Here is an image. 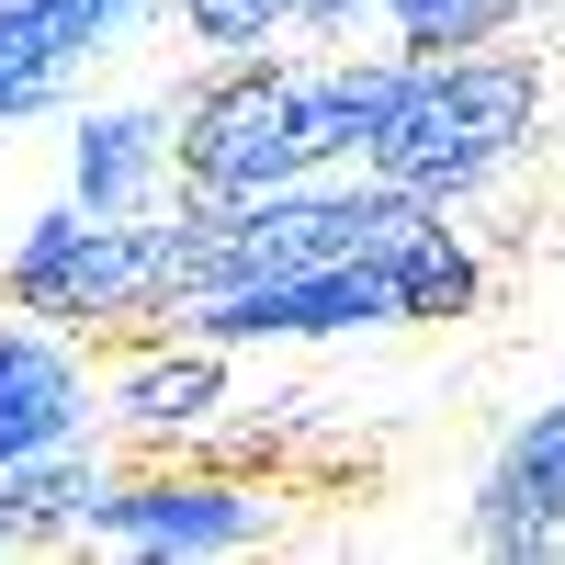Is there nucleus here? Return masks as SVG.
Here are the masks:
<instances>
[{"label":"nucleus","mask_w":565,"mask_h":565,"mask_svg":"<svg viewBox=\"0 0 565 565\" xmlns=\"http://www.w3.org/2000/svg\"><path fill=\"white\" fill-rule=\"evenodd\" d=\"M373 12V0H328V34H340V23H362Z\"/></svg>","instance_id":"nucleus-15"},{"label":"nucleus","mask_w":565,"mask_h":565,"mask_svg":"<svg viewBox=\"0 0 565 565\" xmlns=\"http://www.w3.org/2000/svg\"><path fill=\"white\" fill-rule=\"evenodd\" d=\"M476 543L509 554V565L565 554V396L532 407L521 430L498 441V463L476 476Z\"/></svg>","instance_id":"nucleus-5"},{"label":"nucleus","mask_w":565,"mask_h":565,"mask_svg":"<svg viewBox=\"0 0 565 565\" xmlns=\"http://www.w3.org/2000/svg\"><path fill=\"white\" fill-rule=\"evenodd\" d=\"M68 204L159 215L170 204V103H90L68 136Z\"/></svg>","instance_id":"nucleus-7"},{"label":"nucleus","mask_w":565,"mask_h":565,"mask_svg":"<svg viewBox=\"0 0 565 565\" xmlns=\"http://www.w3.org/2000/svg\"><path fill=\"white\" fill-rule=\"evenodd\" d=\"M282 181H317L295 125V68L282 57H215L170 103V193L181 204H249Z\"/></svg>","instance_id":"nucleus-3"},{"label":"nucleus","mask_w":565,"mask_h":565,"mask_svg":"<svg viewBox=\"0 0 565 565\" xmlns=\"http://www.w3.org/2000/svg\"><path fill=\"white\" fill-rule=\"evenodd\" d=\"M385 282H396V328H430V317H476L487 260H476V238H463L452 215H430L418 238L385 249Z\"/></svg>","instance_id":"nucleus-11"},{"label":"nucleus","mask_w":565,"mask_h":565,"mask_svg":"<svg viewBox=\"0 0 565 565\" xmlns=\"http://www.w3.org/2000/svg\"><path fill=\"white\" fill-rule=\"evenodd\" d=\"M396 79H407V57H396V45H385V57H317V68H295V125H306V159H317V170H362L373 125H385V103H396Z\"/></svg>","instance_id":"nucleus-9"},{"label":"nucleus","mask_w":565,"mask_h":565,"mask_svg":"<svg viewBox=\"0 0 565 565\" xmlns=\"http://www.w3.org/2000/svg\"><path fill=\"white\" fill-rule=\"evenodd\" d=\"M226 407V351L215 340H136L114 362V430L125 441H193Z\"/></svg>","instance_id":"nucleus-8"},{"label":"nucleus","mask_w":565,"mask_h":565,"mask_svg":"<svg viewBox=\"0 0 565 565\" xmlns=\"http://www.w3.org/2000/svg\"><path fill=\"white\" fill-rule=\"evenodd\" d=\"M543 103H554V68L532 57V45H509V34L498 45H452V57H407L362 170H385L418 204L452 215V204H476L487 181H509L532 159Z\"/></svg>","instance_id":"nucleus-1"},{"label":"nucleus","mask_w":565,"mask_h":565,"mask_svg":"<svg viewBox=\"0 0 565 565\" xmlns=\"http://www.w3.org/2000/svg\"><path fill=\"white\" fill-rule=\"evenodd\" d=\"M204 57H271L282 34H328V0H170Z\"/></svg>","instance_id":"nucleus-12"},{"label":"nucleus","mask_w":565,"mask_h":565,"mask_svg":"<svg viewBox=\"0 0 565 565\" xmlns=\"http://www.w3.org/2000/svg\"><path fill=\"white\" fill-rule=\"evenodd\" d=\"M68 90H79V68H68V57H45V45L0 34V136H12V125H34V114H57Z\"/></svg>","instance_id":"nucleus-14"},{"label":"nucleus","mask_w":565,"mask_h":565,"mask_svg":"<svg viewBox=\"0 0 565 565\" xmlns=\"http://www.w3.org/2000/svg\"><path fill=\"white\" fill-rule=\"evenodd\" d=\"M79 430H90V362L68 351V328L0 317V463L57 452Z\"/></svg>","instance_id":"nucleus-6"},{"label":"nucleus","mask_w":565,"mask_h":565,"mask_svg":"<svg viewBox=\"0 0 565 565\" xmlns=\"http://www.w3.org/2000/svg\"><path fill=\"white\" fill-rule=\"evenodd\" d=\"M260 532H271V498L249 476H181V463L114 476L79 521V543H114V554H238Z\"/></svg>","instance_id":"nucleus-4"},{"label":"nucleus","mask_w":565,"mask_h":565,"mask_svg":"<svg viewBox=\"0 0 565 565\" xmlns=\"http://www.w3.org/2000/svg\"><path fill=\"white\" fill-rule=\"evenodd\" d=\"M114 487V463L90 441H57V452H23L0 463V543H79L90 498Z\"/></svg>","instance_id":"nucleus-10"},{"label":"nucleus","mask_w":565,"mask_h":565,"mask_svg":"<svg viewBox=\"0 0 565 565\" xmlns=\"http://www.w3.org/2000/svg\"><path fill=\"white\" fill-rule=\"evenodd\" d=\"M0 295L45 328H79V340H159V317H170V204L159 215L45 204L12 238V260H0Z\"/></svg>","instance_id":"nucleus-2"},{"label":"nucleus","mask_w":565,"mask_h":565,"mask_svg":"<svg viewBox=\"0 0 565 565\" xmlns=\"http://www.w3.org/2000/svg\"><path fill=\"white\" fill-rule=\"evenodd\" d=\"M396 57H452V45H498L532 23V0H373Z\"/></svg>","instance_id":"nucleus-13"}]
</instances>
